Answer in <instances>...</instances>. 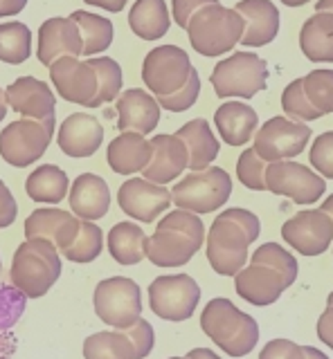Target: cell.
I'll return each instance as SVG.
<instances>
[{"mask_svg":"<svg viewBox=\"0 0 333 359\" xmlns=\"http://www.w3.org/2000/svg\"><path fill=\"white\" fill-rule=\"evenodd\" d=\"M86 359H138L136 344L126 330H102L84 341Z\"/></svg>","mask_w":333,"mask_h":359,"instance_id":"d6a6232c","label":"cell"},{"mask_svg":"<svg viewBox=\"0 0 333 359\" xmlns=\"http://www.w3.org/2000/svg\"><path fill=\"white\" fill-rule=\"evenodd\" d=\"M0 269H3V261H0Z\"/></svg>","mask_w":333,"mask_h":359,"instance_id":"e7e4bbea","label":"cell"},{"mask_svg":"<svg viewBox=\"0 0 333 359\" xmlns=\"http://www.w3.org/2000/svg\"><path fill=\"white\" fill-rule=\"evenodd\" d=\"M311 137V126L304 121H293L288 117H273L254 135V153L263 162L293 160L306 149Z\"/></svg>","mask_w":333,"mask_h":359,"instance_id":"7c38bea8","label":"cell"},{"mask_svg":"<svg viewBox=\"0 0 333 359\" xmlns=\"http://www.w3.org/2000/svg\"><path fill=\"white\" fill-rule=\"evenodd\" d=\"M299 48L313 63H333V14L315 11L299 32Z\"/></svg>","mask_w":333,"mask_h":359,"instance_id":"83f0119b","label":"cell"},{"mask_svg":"<svg viewBox=\"0 0 333 359\" xmlns=\"http://www.w3.org/2000/svg\"><path fill=\"white\" fill-rule=\"evenodd\" d=\"M126 332L131 334L133 344H136V351H138V359H147L153 351V344H155V332H153V325L147 319H138L133 325H129Z\"/></svg>","mask_w":333,"mask_h":359,"instance_id":"f6af8a7d","label":"cell"},{"mask_svg":"<svg viewBox=\"0 0 333 359\" xmlns=\"http://www.w3.org/2000/svg\"><path fill=\"white\" fill-rule=\"evenodd\" d=\"M266 166H268V162H263L261 157L254 153V149H246L239 155V162H237L239 182L252 191H266Z\"/></svg>","mask_w":333,"mask_h":359,"instance_id":"60d3db41","label":"cell"},{"mask_svg":"<svg viewBox=\"0 0 333 359\" xmlns=\"http://www.w3.org/2000/svg\"><path fill=\"white\" fill-rule=\"evenodd\" d=\"M149 160L151 142L140 133H119L106 149V162L117 175L142 173Z\"/></svg>","mask_w":333,"mask_h":359,"instance_id":"484cf974","label":"cell"},{"mask_svg":"<svg viewBox=\"0 0 333 359\" xmlns=\"http://www.w3.org/2000/svg\"><path fill=\"white\" fill-rule=\"evenodd\" d=\"M81 220L72 211L43 207L32 211L25 220V241H48L59 252L68 250L79 233Z\"/></svg>","mask_w":333,"mask_h":359,"instance_id":"e0dca14e","label":"cell"},{"mask_svg":"<svg viewBox=\"0 0 333 359\" xmlns=\"http://www.w3.org/2000/svg\"><path fill=\"white\" fill-rule=\"evenodd\" d=\"M176 137L183 140L190 153V166L192 171H203V168L212 166V162L218 157V140L214 137L212 128L205 119H192L185 126L178 128Z\"/></svg>","mask_w":333,"mask_h":359,"instance_id":"f1b7e54d","label":"cell"},{"mask_svg":"<svg viewBox=\"0 0 333 359\" xmlns=\"http://www.w3.org/2000/svg\"><path fill=\"white\" fill-rule=\"evenodd\" d=\"M86 5H93V7H99V9H106L110 14H117L126 7L129 0H84Z\"/></svg>","mask_w":333,"mask_h":359,"instance_id":"f5cc1de1","label":"cell"},{"mask_svg":"<svg viewBox=\"0 0 333 359\" xmlns=\"http://www.w3.org/2000/svg\"><path fill=\"white\" fill-rule=\"evenodd\" d=\"M27 0H0V18L16 16L25 9Z\"/></svg>","mask_w":333,"mask_h":359,"instance_id":"816d5d0a","label":"cell"},{"mask_svg":"<svg viewBox=\"0 0 333 359\" xmlns=\"http://www.w3.org/2000/svg\"><path fill=\"white\" fill-rule=\"evenodd\" d=\"M223 216H228L230 220H235L239 227L248 233V238H250V243H254L259 238V233H261V222H259V218L254 216L252 211H248V209H241V207H232V209H226V211H221Z\"/></svg>","mask_w":333,"mask_h":359,"instance_id":"7dc6e473","label":"cell"},{"mask_svg":"<svg viewBox=\"0 0 333 359\" xmlns=\"http://www.w3.org/2000/svg\"><path fill=\"white\" fill-rule=\"evenodd\" d=\"M308 160L320 177L333 180V130H327L320 137H315L313 146H311Z\"/></svg>","mask_w":333,"mask_h":359,"instance_id":"7bdbcfd3","label":"cell"},{"mask_svg":"<svg viewBox=\"0 0 333 359\" xmlns=\"http://www.w3.org/2000/svg\"><path fill=\"white\" fill-rule=\"evenodd\" d=\"M248 233L243 231L235 220L223 213L214 218L212 227L207 231L205 254L212 269L221 276H237L248 263Z\"/></svg>","mask_w":333,"mask_h":359,"instance_id":"9c48e42d","label":"cell"},{"mask_svg":"<svg viewBox=\"0 0 333 359\" xmlns=\"http://www.w3.org/2000/svg\"><path fill=\"white\" fill-rule=\"evenodd\" d=\"M95 314L113 330H126L142 314V292L133 278L110 276L95 287Z\"/></svg>","mask_w":333,"mask_h":359,"instance_id":"ba28073f","label":"cell"},{"mask_svg":"<svg viewBox=\"0 0 333 359\" xmlns=\"http://www.w3.org/2000/svg\"><path fill=\"white\" fill-rule=\"evenodd\" d=\"M214 123L218 135L230 146H243L252 140L254 130L259 126V115L243 101H226L214 112Z\"/></svg>","mask_w":333,"mask_h":359,"instance_id":"4316f807","label":"cell"},{"mask_svg":"<svg viewBox=\"0 0 333 359\" xmlns=\"http://www.w3.org/2000/svg\"><path fill=\"white\" fill-rule=\"evenodd\" d=\"M284 5H288V7H302V5H306L308 0H282Z\"/></svg>","mask_w":333,"mask_h":359,"instance_id":"94428289","label":"cell"},{"mask_svg":"<svg viewBox=\"0 0 333 359\" xmlns=\"http://www.w3.org/2000/svg\"><path fill=\"white\" fill-rule=\"evenodd\" d=\"M117 128L122 133L149 135L160 121V104L142 88H129L117 97Z\"/></svg>","mask_w":333,"mask_h":359,"instance_id":"44dd1931","label":"cell"},{"mask_svg":"<svg viewBox=\"0 0 333 359\" xmlns=\"http://www.w3.org/2000/svg\"><path fill=\"white\" fill-rule=\"evenodd\" d=\"M54 126H57L54 117L43 121L23 117L7 123L0 133V157L16 168L32 166L46 155L54 135Z\"/></svg>","mask_w":333,"mask_h":359,"instance_id":"52a82bcc","label":"cell"},{"mask_svg":"<svg viewBox=\"0 0 333 359\" xmlns=\"http://www.w3.org/2000/svg\"><path fill=\"white\" fill-rule=\"evenodd\" d=\"M218 0H174L171 3V16L176 20V25L187 29L190 25V18L196 14L198 9H203L207 5H214Z\"/></svg>","mask_w":333,"mask_h":359,"instance_id":"c3c4849f","label":"cell"},{"mask_svg":"<svg viewBox=\"0 0 333 359\" xmlns=\"http://www.w3.org/2000/svg\"><path fill=\"white\" fill-rule=\"evenodd\" d=\"M318 337L333 351V306H327V310L318 319Z\"/></svg>","mask_w":333,"mask_h":359,"instance_id":"f907efd6","label":"cell"},{"mask_svg":"<svg viewBox=\"0 0 333 359\" xmlns=\"http://www.w3.org/2000/svg\"><path fill=\"white\" fill-rule=\"evenodd\" d=\"M169 359H187V357H169Z\"/></svg>","mask_w":333,"mask_h":359,"instance_id":"be15d7a7","label":"cell"},{"mask_svg":"<svg viewBox=\"0 0 333 359\" xmlns=\"http://www.w3.org/2000/svg\"><path fill=\"white\" fill-rule=\"evenodd\" d=\"M304 95L320 115L333 112V70H313L304 79Z\"/></svg>","mask_w":333,"mask_h":359,"instance_id":"f35d334b","label":"cell"},{"mask_svg":"<svg viewBox=\"0 0 333 359\" xmlns=\"http://www.w3.org/2000/svg\"><path fill=\"white\" fill-rule=\"evenodd\" d=\"M198 95H201V76H198L196 70H192L187 83L178 90V93H174L169 97H158V104H160V108L169 110V112H185L196 104Z\"/></svg>","mask_w":333,"mask_h":359,"instance_id":"b9f144b4","label":"cell"},{"mask_svg":"<svg viewBox=\"0 0 333 359\" xmlns=\"http://www.w3.org/2000/svg\"><path fill=\"white\" fill-rule=\"evenodd\" d=\"M232 177L221 166H207L203 171H192L171 189V202L183 211L196 216L212 213L230 200Z\"/></svg>","mask_w":333,"mask_h":359,"instance_id":"5b68a950","label":"cell"},{"mask_svg":"<svg viewBox=\"0 0 333 359\" xmlns=\"http://www.w3.org/2000/svg\"><path fill=\"white\" fill-rule=\"evenodd\" d=\"M50 79L61 99L86 108L93 106V99L97 97V74L88 61L61 56L50 65Z\"/></svg>","mask_w":333,"mask_h":359,"instance_id":"2e32d148","label":"cell"},{"mask_svg":"<svg viewBox=\"0 0 333 359\" xmlns=\"http://www.w3.org/2000/svg\"><path fill=\"white\" fill-rule=\"evenodd\" d=\"M250 263H259V265L275 269V272L286 280L288 287H291L297 278V258L277 243L259 245L257 250H254V254L250 256Z\"/></svg>","mask_w":333,"mask_h":359,"instance_id":"74e56055","label":"cell"},{"mask_svg":"<svg viewBox=\"0 0 333 359\" xmlns=\"http://www.w3.org/2000/svg\"><path fill=\"white\" fill-rule=\"evenodd\" d=\"M302 348H304V357L306 359H329L325 353L318 351V348H313V346H302Z\"/></svg>","mask_w":333,"mask_h":359,"instance_id":"9f6ffc18","label":"cell"},{"mask_svg":"<svg viewBox=\"0 0 333 359\" xmlns=\"http://www.w3.org/2000/svg\"><path fill=\"white\" fill-rule=\"evenodd\" d=\"M149 236L136 222H117L108 231V252L119 265H138L147 258Z\"/></svg>","mask_w":333,"mask_h":359,"instance_id":"f546056e","label":"cell"},{"mask_svg":"<svg viewBox=\"0 0 333 359\" xmlns=\"http://www.w3.org/2000/svg\"><path fill=\"white\" fill-rule=\"evenodd\" d=\"M194 65L178 45H160L153 48L142 63V81L158 97H169L187 83Z\"/></svg>","mask_w":333,"mask_h":359,"instance_id":"30bf717a","label":"cell"},{"mask_svg":"<svg viewBox=\"0 0 333 359\" xmlns=\"http://www.w3.org/2000/svg\"><path fill=\"white\" fill-rule=\"evenodd\" d=\"M282 108L291 119H299V121H313L320 119L322 115L308 104V99L304 95V83L302 79H295L293 83H288L284 95H282Z\"/></svg>","mask_w":333,"mask_h":359,"instance_id":"ab89813d","label":"cell"},{"mask_svg":"<svg viewBox=\"0 0 333 359\" xmlns=\"http://www.w3.org/2000/svg\"><path fill=\"white\" fill-rule=\"evenodd\" d=\"M243 18V36L241 43L246 48H261L275 41L280 32V9L270 0H241L235 7Z\"/></svg>","mask_w":333,"mask_h":359,"instance_id":"603a6c76","label":"cell"},{"mask_svg":"<svg viewBox=\"0 0 333 359\" xmlns=\"http://www.w3.org/2000/svg\"><path fill=\"white\" fill-rule=\"evenodd\" d=\"M205 243V224L192 211L164 213L147 243V258L158 267H181L190 263Z\"/></svg>","mask_w":333,"mask_h":359,"instance_id":"6da1fadb","label":"cell"},{"mask_svg":"<svg viewBox=\"0 0 333 359\" xmlns=\"http://www.w3.org/2000/svg\"><path fill=\"white\" fill-rule=\"evenodd\" d=\"M70 209L79 220H99L110 209V189L104 177L95 173H81L74 177L68 191Z\"/></svg>","mask_w":333,"mask_h":359,"instance_id":"d4e9b609","label":"cell"},{"mask_svg":"<svg viewBox=\"0 0 333 359\" xmlns=\"http://www.w3.org/2000/svg\"><path fill=\"white\" fill-rule=\"evenodd\" d=\"M282 238L302 256H320L333 243V220L320 209H302L284 222Z\"/></svg>","mask_w":333,"mask_h":359,"instance_id":"5bb4252c","label":"cell"},{"mask_svg":"<svg viewBox=\"0 0 333 359\" xmlns=\"http://www.w3.org/2000/svg\"><path fill=\"white\" fill-rule=\"evenodd\" d=\"M61 276L59 250L48 241H25L12 258L9 278L25 299L46 297Z\"/></svg>","mask_w":333,"mask_h":359,"instance_id":"3957f363","label":"cell"},{"mask_svg":"<svg viewBox=\"0 0 333 359\" xmlns=\"http://www.w3.org/2000/svg\"><path fill=\"white\" fill-rule=\"evenodd\" d=\"M32 54V32L25 22H0V61L20 65Z\"/></svg>","mask_w":333,"mask_h":359,"instance_id":"e575fe53","label":"cell"},{"mask_svg":"<svg viewBox=\"0 0 333 359\" xmlns=\"http://www.w3.org/2000/svg\"><path fill=\"white\" fill-rule=\"evenodd\" d=\"M187 359H223V357H218L214 351H209V348H194V351L187 353Z\"/></svg>","mask_w":333,"mask_h":359,"instance_id":"11a10c76","label":"cell"},{"mask_svg":"<svg viewBox=\"0 0 333 359\" xmlns=\"http://www.w3.org/2000/svg\"><path fill=\"white\" fill-rule=\"evenodd\" d=\"M320 211H325L327 213V216L333 220V194L325 200V202H322V207H320Z\"/></svg>","mask_w":333,"mask_h":359,"instance_id":"6f0895ef","label":"cell"},{"mask_svg":"<svg viewBox=\"0 0 333 359\" xmlns=\"http://www.w3.org/2000/svg\"><path fill=\"white\" fill-rule=\"evenodd\" d=\"M201 328L230 357H246L259 341V325L230 299H212L201 312Z\"/></svg>","mask_w":333,"mask_h":359,"instance_id":"7a4b0ae2","label":"cell"},{"mask_svg":"<svg viewBox=\"0 0 333 359\" xmlns=\"http://www.w3.org/2000/svg\"><path fill=\"white\" fill-rule=\"evenodd\" d=\"M171 25L169 9L164 0H136L129 11V27L144 41L162 39Z\"/></svg>","mask_w":333,"mask_h":359,"instance_id":"4dcf8cb0","label":"cell"},{"mask_svg":"<svg viewBox=\"0 0 333 359\" xmlns=\"http://www.w3.org/2000/svg\"><path fill=\"white\" fill-rule=\"evenodd\" d=\"M243 27H246L243 18L235 9L214 3L198 9L190 18L187 36H190L192 48L198 54L218 56L228 54L232 48H237V43H241Z\"/></svg>","mask_w":333,"mask_h":359,"instance_id":"277c9868","label":"cell"},{"mask_svg":"<svg viewBox=\"0 0 333 359\" xmlns=\"http://www.w3.org/2000/svg\"><path fill=\"white\" fill-rule=\"evenodd\" d=\"M104 250V233L102 229L97 227L95 222L91 220H81L79 224V233H77L74 243L68 247V250H63L61 254L68 258L72 263H93L95 258L102 254Z\"/></svg>","mask_w":333,"mask_h":359,"instance_id":"8d00e7d4","label":"cell"},{"mask_svg":"<svg viewBox=\"0 0 333 359\" xmlns=\"http://www.w3.org/2000/svg\"><path fill=\"white\" fill-rule=\"evenodd\" d=\"M266 191L291 198L295 205H313L327 191V182L308 166L284 160L266 166Z\"/></svg>","mask_w":333,"mask_h":359,"instance_id":"4fadbf2b","label":"cell"},{"mask_svg":"<svg viewBox=\"0 0 333 359\" xmlns=\"http://www.w3.org/2000/svg\"><path fill=\"white\" fill-rule=\"evenodd\" d=\"M151 142V160L144 166V180L153 184L166 187L174 180H178L183 171L190 166V153L183 140L176 135H155Z\"/></svg>","mask_w":333,"mask_h":359,"instance_id":"ac0fdd59","label":"cell"},{"mask_svg":"<svg viewBox=\"0 0 333 359\" xmlns=\"http://www.w3.org/2000/svg\"><path fill=\"white\" fill-rule=\"evenodd\" d=\"M209 81L214 86L216 97L221 99L228 97L252 99L266 88L268 65H266L261 56L252 52H237L214 65Z\"/></svg>","mask_w":333,"mask_h":359,"instance_id":"8992f818","label":"cell"},{"mask_svg":"<svg viewBox=\"0 0 333 359\" xmlns=\"http://www.w3.org/2000/svg\"><path fill=\"white\" fill-rule=\"evenodd\" d=\"M286 280L275 272V269L250 263L248 267H243L241 272L235 276V290L237 294L252 303V306H273V303L282 297V292L286 290Z\"/></svg>","mask_w":333,"mask_h":359,"instance_id":"cb8c5ba5","label":"cell"},{"mask_svg":"<svg viewBox=\"0 0 333 359\" xmlns=\"http://www.w3.org/2000/svg\"><path fill=\"white\" fill-rule=\"evenodd\" d=\"M259 359H306L304 348L291 339H273L259 353Z\"/></svg>","mask_w":333,"mask_h":359,"instance_id":"bcb514c9","label":"cell"},{"mask_svg":"<svg viewBox=\"0 0 333 359\" xmlns=\"http://www.w3.org/2000/svg\"><path fill=\"white\" fill-rule=\"evenodd\" d=\"M7 101H5V93H3V88H0V121L5 119V115H7Z\"/></svg>","mask_w":333,"mask_h":359,"instance_id":"91938a15","label":"cell"},{"mask_svg":"<svg viewBox=\"0 0 333 359\" xmlns=\"http://www.w3.org/2000/svg\"><path fill=\"white\" fill-rule=\"evenodd\" d=\"M27 196L41 205H59L68 196L70 180L57 164H41L25 180Z\"/></svg>","mask_w":333,"mask_h":359,"instance_id":"1f68e13d","label":"cell"},{"mask_svg":"<svg viewBox=\"0 0 333 359\" xmlns=\"http://www.w3.org/2000/svg\"><path fill=\"white\" fill-rule=\"evenodd\" d=\"M14 353V337L7 330H0V359H12Z\"/></svg>","mask_w":333,"mask_h":359,"instance_id":"db71d44e","label":"cell"},{"mask_svg":"<svg viewBox=\"0 0 333 359\" xmlns=\"http://www.w3.org/2000/svg\"><path fill=\"white\" fill-rule=\"evenodd\" d=\"M119 209L140 222H153L171 207V191L144 177H129L117 191Z\"/></svg>","mask_w":333,"mask_h":359,"instance_id":"9a60e30c","label":"cell"},{"mask_svg":"<svg viewBox=\"0 0 333 359\" xmlns=\"http://www.w3.org/2000/svg\"><path fill=\"white\" fill-rule=\"evenodd\" d=\"M70 18L77 22V27L81 32V41H84V56L93 59L95 54H102L110 48L115 36V27L108 18L93 14V11H72Z\"/></svg>","mask_w":333,"mask_h":359,"instance_id":"836d02e7","label":"cell"},{"mask_svg":"<svg viewBox=\"0 0 333 359\" xmlns=\"http://www.w3.org/2000/svg\"><path fill=\"white\" fill-rule=\"evenodd\" d=\"M104 142V128L99 119L88 112H74L59 126L57 144L68 157H91Z\"/></svg>","mask_w":333,"mask_h":359,"instance_id":"7402d4cb","label":"cell"},{"mask_svg":"<svg viewBox=\"0 0 333 359\" xmlns=\"http://www.w3.org/2000/svg\"><path fill=\"white\" fill-rule=\"evenodd\" d=\"M25 297L16 287H0V330H9L23 314Z\"/></svg>","mask_w":333,"mask_h":359,"instance_id":"ee69618b","label":"cell"},{"mask_svg":"<svg viewBox=\"0 0 333 359\" xmlns=\"http://www.w3.org/2000/svg\"><path fill=\"white\" fill-rule=\"evenodd\" d=\"M84 52L81 32L77 27V22L68 18H48L39 27V50L37 56L43 65H52L61 56H74L79 59Z\"/></svg>","mask_w":333,"mask_h":359,"instance_id":"ffe728a7","label":"cell"},{"mask_svg":"<svg viewBox=\"0 0 333 359\" xmlns=\"http://www.w3.org/2000/svg\"><path fill=\"white\" fill-rule=\"evenodd\" d=\"M201 301V287L190 274L158 276L149 285V306L164 321H187Z\"/></svg>","mask_w":333,"mask_h":359,"instance_id":"8fae6325","label":"cell"},{"mask_svg":"<svg viewBox=\"0 0 333 359\" xmlns=\"http://www.w3.org/2000/svg\"><path fill=\"white\" fill-rule=\"evenodd\" d=\"M91 67L97 74V97L93 99L91 108H99L108 104V101H115L122 93V67L115 59L110 56H93L88 59Z\"/></svg>","mask_w":333,"mask_h":359,"instance_id":"d590c367","label":"cell"},{"mask_svg":"<svg viewBox=\"0 0 333 359\" xmlns=\"http://www.w3.org/2000/svg\"><path fill=\"white\" fill-rule=\"evenodd\" d=\"M5 101L20 117L37 121L54 117V110H57V97L52 88L34 76H20L12 86H7Z\"/></svg>","mask_w":333,"mask_h":359,"instance_id":"d6986e66","label":"cell"},{"mask_svg":"<svg viewBox=\"0 0 333 359\" xmlns=\"http://www.w3.org/2000/svg\"><path fill=\"white\" fill-rule=\"evenodd\" d=\"M315 11H329V14H333V0H318Z\"/></svg>","mask_w":333,"mask_h":359,"instance_id":"680465c9","label":"cell"},{"mask_svg":"<svg viewBox=\"0 0 333 359\" xmlns=\"http://www.w3.org/2000/svg\"><path fill=\"white\" fill-rule=\"evenodd\" d=\"M327 306H333V292L329 294V301H327Z\"/></svg>","mask_w":333,"mask_h":359,"instance_id":"6125c7cd","label":"cell"},{"mask_svg":"<svg viewBox=\"0 0 333 359\" xmlns=\"http://www.w3.org/2000/svg\"><path fill=\"white\" fill-rule=\"evenodd\" d=\"M18 216V205H16V198L12 196L9 187L0 180V229H7L12 227L14 220Z\"/></svg>","mask_w":333,"mask_h":359,"instance_id":"681fc988","label":"cell"}]
</instances>
